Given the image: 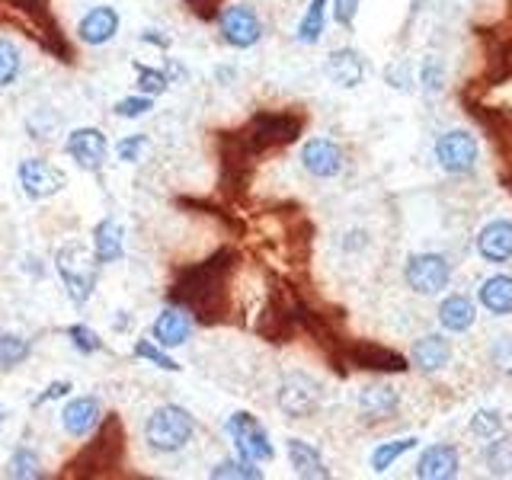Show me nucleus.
<instances>
[{
	"instance_id": "1",
	"label": "nucleus",
	"mask_w": 512,
	"mask_h": 480,
	"mask_svg": "<svg viewBox=\"0 0 512 480\" xmlns=\"http://www.w3.org/2000/svg\"><path fill=\"white\" fill-rule=\"evenodd\" d=\"M234 266L237 253L224 247L208 256V260L180 269L173 285L167 288L170 304L183 308L199 324H221L228 317V279Z\"/></svg>"
},
{
	"instance_id": "2",
	"label": "nucleus",
	"mask_w": 512,
	"mask_h": 480,
	"mask_svg": "<svg viewBox=\"0 0 512 480\" xmlns=\"http://www.w3.org/2000/svg\"><path fill=\"white\" fill-rule=\"evenodd\" d=\"M125 458V429L116 413H109L96 426V436L64 464V477H109L122 468Z\"/></svg>"
},
{
	"instance_id": "3",
	"label": "nucleus",
	"mask_w": 512,
	"mask_h": 480,
	"mask_svg": "<svg viewBox=\"0 0 512 480\" xmlns=\"http://www.w3.org/2000/svg\"><path fill=\"white\" fill-rule=\"evenodd\" d=\"M192 436H196V420H192V413L180 404L157 407L148 416V423H144V442H148V448L157 455L183 452L192 442Z\"/></svg>"
},
{
	"instance_id": "4",
	"label": "nucleus",
	"mask_w": 512,
	"mask_h": 480,
	"mask_svg": "<svg viewBox=\"0 0 512 480\" xmlns=\"http://www.w3.org/2000/svg\"><path fill=\"white\" fill-rule=\"evenodd\" d=\"M96 256L84 244V240H71V244L58 247L55 253V269L61 276V285L74 304H87V298L96 288Z\"/></svg>"
},
{
	"instance_id": "5",
	"label": "nucleus",
	"mask_w": 512,
	"mask_h": 480,
	"mask_svg": "<svg viewBox=\"0 0 512 480\" xmlns=\"http://www.w3.org/2000/svg\"><path fill=\"white\" fill-rule=\"evenodd\" d=\"M304 128V119L295 116V112H256V116L244 125L247 144L253 148V154L260 157L272 148H285L292 144Z\"/></svg>"
},
{
	"instance_id": "6",
	"label": "nucleus",
	"mask_w": 512,
	"mask_h": 480,
	"mask_svg": "<svg viewBox=\"0 0 512 480\" xmlns=\"http://www.w3.org/2000/svg\"><path fill=\"white\" fill-rule=\"evenodd\" d=\"M224 432H228L231 442L237 445V455L240 458L256 461V464L276 458V448H272V439H269L266 426L256 420L253 413H247V410L231 413L228 423H224Z\"/></svg>"
},
{
	"instance_id": "7",
	"label": "nucleus",
	"mask_w": 512,
	"mask_h": 480,
	"mask_svg": "<svg viewBox=\"0 0 512 480\" xmlns=\"http://www.w3.org/2000/svg\"><path fill=\"white\" fill-rule=\"evenodd\" d=\"M276 404L288 420H308V416H314L320 404H324V388H320V381H314L311 375L292 372L282 378Z\"/></svg>"
},
{
	"instance_id": "8",
	"label": "nucleus",
	"mask_w": 512,
	"mask_h": 480,
	"mask_svg": "<svg viewBox=\"0 0 512 480\" xmlns=\"http://www.w3.org/2000/svg\"><path fill=\"white\" fill-rule=\"evenodd\" d=\"M333 359L359 368V372H384V375H400V372H407V368H410L407 356H400V352H394L388 346L365 343V340L340 346L333 352Z\"/></svg>"
},
{
	"instance_id": "9",
	"label": "nucleus",
	"mask_w": 512,
	"mask_h": 480,
	"mask_svg": "<svg viewBox=\"0 0 512 480\" xmlns=\"http://www.w3.org/2000/svg\"><path fill=\"white\" fill-rule=\"evenodd\" d=\"M404 279L416 295H439L452 282V263L442 253H413L404 266Z\"/></svg>"
},
{
	"instance_id": "10",
	"label": "nucleus",
	"mask_w": 512,
	"mask_h": 480,
	"mask_svg": "<svg viewBox=\"0 0 512 480\" xmlns=\"http://www.w3.org/2000/svg\"><path fill=\"white\" fill-rule=\"evenodd\" d=\"M16 180H20V189L32 202H45L68 186V173L55 167L52 160L26 157V160H20V167H16Z\"/></svg>"
},
{
	"instance_id": "11",
	"label": "nucleus",
	"mask_w": 512,
	"mask_h": 480,
	"mask_svg": "<svg viewBox=\"0 0 512 480\" xmlns=\"http://www.w3.org/2000/svg\"><path fill=\"white\" fill-rule=\"evenodd\" d=\"M292 292H285V288H276V292L269 295L266 308L256 317V333L263 336L269 343H288L292 336L298 333V324H295V314H292Z\"/></svg>"
},
{
	"instance_id": "12",
	"label": "nucleus",
	"mask_w": 512,
	"mask_h": 480,
	"mask_svg": "<svg viewBox=\"0 0 512 480\" xmlns=\"http://www.w3.org/2000/svg\"><path fill=\"white\" fill-rule=\"evenodd\" d=\"M480 160V144L474 135L461 132V128H452V132H445L439 141H436V164L452 173V176H464L477 167Z\"/></svg>"
},
{
	"instance_id": "13",
	"label": "nucleus",
	"mask_w": 512,
	"mask_h": 480,
	"mask_svg": "<svg viewBox=\"0 0 512 480\" xmlns=\"http://www.w3.org/2000/svg\"><path fill=\"white\" fill-rule=\"evenodd\" d=\"M215 20H218V29H221V39L228 42L231 48H253L256 42L263 39V20L247 4L224 7V10H218Z\"/></svg>"
},
{
	"instance_id": "14",
	"label": "nucleus",
	"mask_w": 512,
	"mask_h": 480,
	"mask_svg": "<svg viewBox=\"0 0 512 480\" xmlns=\"http://www.w3.org/2000/svg\"><path fill=\"white\" fill-rule=\"evenodd\" d=\"M64 151H68V157L80 170L100 173L106 157H109V141L100 128L80 125V128H74V132H68V138H64Z\"/></svg>"
},
{
	"instance_id": "15",
	"label": "nucleus",
	"mask_w": 512,
	"mask_h": 480,
	"mask_svg": "<svg viewBox=\"0 0 512 480\" xmlns=\"http://www.w3.org/2000/svg\"><path fill=\"white\" fill-rule=\"evenodd\" d=\"M301 167L317 180H333L346 167V154L333 138H311L301 148Z\"/></svg>"
},
{
	"instance_id": "16",
	"label": "nucleus",
	"mask_w": 512,
	"mask_h": 480,
	"mask_svg": "<svg viewBox=\"0 0 512 480\" xmlns=\"http://www.w3.org/2000/svg\"><path fill=\"white\" fill-rule=\"evenodd\" d=\"M119 10L116 7H109V4H100V7H90L84 16H80V23H77V36L80 42H87V45H106L119 36Z\"/></svg>"
},
{
	"instance_id": "17",
	"label": "nucleus",
	"mask_w": 512,
	"mask_h": 480,
	"mask_svg": "<svg viewBox=\"0 0 512 480\" xmlns=\"http://www.w3.org/2000/svg\"><path fill=\"white\" fill-rule=\"evenodd\" d=\"M100 420H103V407H100V400H96V397H74L61 410V426L74 439L90 436V432L100 426Z\"/></svg>"
},
{
	"instance_id": "18",
	"label": "nucleus",
	"mask_w": 512,
	"mask_h": 480,
	"mask_svg": "<svg viewBox=\"0 0 512 480\" xmlns=\"http://www.w3.org/2000/svg\"><path fill=\"white\" fill-rule=\"evenodd\" d=\"M151 336H154V343L164 346V349L186 346L189 336H192V317L183 308L170 304V308H164V311L157 314L154 327H151Z\"/></svg>"
},
{
	"instance_id": "19",
	"label": "nucleus",
	"mask_w": 512,
	"mask_h": 480,
	"mask_svg": "<svg viewBox=\"0 0 512 480\" xmlns=\"http://www.w3.org/2000/svg\"><path fill=\"white\" fill-rule=\"evenodd\" d=\"M477 253L487 263H509L512 260V221L496 218L487 221L477 234Z\"/></svg>"
},
{
	"instance_id": "20",
	"label": "nucleus",
	"mask_w": 512,
	"mask_h": 480,
	"mask_svg": "<svg viewBox=\"0 0 512 480\" xmlns=\"http://www.w3.org/2000/svg\"><path fill=\"white\" fill-rule=\"evenodd\" d=\"M324 71L336 87L352 90L365 80V58L356 52V48H333V52L327 55Z\"/></svg>"
},
{
	"instance_id": "21",
	"label": "nucleus",
	"mask_w": 512,
	"mask_h": 480,
	"mask_svg": "<svg viewBox=\"0 0 512 480\" xmlns=\"http://www.w3.org/2000/svg\"><path fill=\"white\" fill-rule=\"evenodd\" d=\"M452 356H455V349L442 333H426L410 349V362L420 368V372H442V368L452 362Z\"/></svg>"
},
{
	"instance_id": "22",
	"label": "nucleus",
	"mask_w": 512,
	"mask_h": 480,
	"mask_svg": "<svg viewBox=\"0 0 512 480\" xmlns=\"http://www.w3.org/2000/svg\"><path fill=\"white\" fill-rule=\"evenodd\" d=\"M461 471V458L455 445H429L416 461V477L420 480H448Z\"/></svg>"
},
{
	"instance_id": "23",
	"label": "nucleus",
	"mask_w": 512,
	"mask_h": 480,
	"mask_svg": "<svg viewBox=\"0 0 512 480\" xmlns=\"http://www.w3.org/2000/svg\"><path fill=\"white\" fill-rule=\"evenodd\" d=\"M93 256L100 266H109V263H119L122 253H125V228L116 221V218H103L96 221L93 228Z\"/></svg>"
},
{
	"instance_id": "24",
	"label": "nucleus",
	"mask_w": 512,
	"mask_h": 480,
	"mask_svg": "<svg viewBox=\"0 0 512 480\" xmlns=\"http://www.w3.org/2000/svg\"><path fill=\"white\" fill-rule=\"evenodd\" d=\"M285 452H288V461H292V468H295L298 477H308V480H327L330 477V468H327L324 455H320L311 442L288 439L285 442Z\"/></svg>"
},
{
	"instance_id": "25",
	"label": "nucleus",
	"mask_w": 512,
	"mask_h": 480,
	"mask_svg": "<svg viewBox=\"0 0 512 480\" xmlns=\"http://www.w3.org/2000/svg\"><path fill=\"white\" fill-rule=\"evenodd\" d=\"M477 320V308L471 298L464 295H448L442 304H439V324L448 330V333H468Z\"/></svg>"
},
{
	"instance_id": "26",
	"label": "nucleus",
	"mask_w": 512,
	"mask_h": 480,
	"mask_svg": "<svg viewBox=\"0 0 512 480\" xmlns=\"http://www.w3.org/2000/svg\"><path fill=\"white\" fill-rule=\"evenodd\" d=\"M400 407V397L388 384H372L359 394V410L365 413V420H388Z\"/></svg>"
},
{
	"instance_id": "27",
	"label": "nucleus",
	"mask_w": 512,
	"mask_h": 480,
	"mask_svg": "<svg viewBox=\"0 0 512 480\" xmlns=\"http://www.w3.org/2000/svg\"><path fill=\"white\" fill-rule=\"evenodd\" d=\"M477 301L496 317L512 314V276H490L480 282L477 288Z\"/></svg>"
},
{
	"instance_id": "28",
	"label": "nucleus",
	"mask_w": 512,
	"mask_h": 480,
	"mask_svg": "<svg viewBox=\"0 0 512 480\" xmlns=\"http://www.w3.org/2000/svg\"><path fill=\"white\" fill-rule=\"evenodd\" d=\"M416 436H410V439H394V442H384V445H378L375 452H372V458H368V464H372V471L375 474H384L388 468H394V461H400L407 452H413L416 448Z\"/></svg>"
},
{
	"instance_id": "29",
	"label": "nucleus",
	"mask_w": 512,
	"mask_h": 480,
	"mask_svg": "<svg viewBox=\"0 0 512 480\" xmlns=\"http://www.w3.org/2000/svg\"><path fill=\"white\" fill-rule=\"evenodd\" d=\"M324 26H327V0H311L308 13H304L298 23V42H304V45L320 42Z\"/></svg>"
},
{
	"instance_id": "30",
	"label": "nucleus",
	"mask_w": 512,
	"mask_h": 480,
	"mask_svg": "<svg viewBox=\"0 0 512 480\" xmlns=\"http://www.w3.org/2000/svg\"><path fill=\"white\" fill-rule=\"evenodd\" d=\"M32 352V343L20 333H0V368L10 372V368H20Z\"/></svg>"
},
{
	"instance_id": "31",
	"label": "nucleus",
	"mask_w": 512,
	"mask_h": 480,
	"mask_svg": "<svg viewBox=\"0 0 512 480\" xmlns=\"http://www.w3.org/2000/svg\"><path fill=\"white\" fill-rule=\"evenodd\" d=\"M7 477H16V480H39L45 477L42 471V458L32 452V448H16L7 461Z\"/></svg>"
},
{
	"instance_id": "32",
	"label": "nucleus",
	"mask_w": 512,
	"mask_h": 480,
	"mask_svg": "<svg viewBox=\"0 0 512 480\" xmlns=\"http://www.w3.org/2000/svg\"><path fill=\"white\" fill-rule=\"evenodd\" d=\"M132 352H135V359L151 362L154 368H160V372H183V365L176 362L164 346H157L154 340H135Z\"/></svg>"
},
{
	"instance_id": "33",
	"label": "nucleus",
	"mask_w": 512,
	"mask_h": 480,
	"mask_svg": "<svg viewBox=\"0 0 512 480\" xmlns=\"http://www.w3.org/2000/svg\"><path fill=\"white\" fill-rule=\"evenodd\" d=\"M20 71H23L20 48H16L10 39H0V90H7L10 84H16Z\"/></svg>"
},
{
	"instance_id": "34",
	"label": "nucleus",
	"mask_w": 512,
	"mask_h": 480,
	"mask_svg": "<svg viewBox=\"0 0 512 480\" xmlns=\"http://www.w3.org/2000/svg\"><path fill=\"white\" fill-rule=\"evenodd\" d=\"M135 77H138V93L144 96H160L167 87H170V77L167 71H160V68H151V64H141L135 61Z\"/></svg>"
},
{
	"instance_id": "35",
	"label": "nucleus",
	"mask_w": 512,
	"mask_h": 480,
	"mask_svg": "<svg viewBox=\"0 0 512 480\" xmlns=\"http://www.w3.org/2000/svg\"><path fill=\"white\" fill-rule=\"evenodd\" d=\"M484 458L493 474H512V439H500V436L487 439Z\"/></svg>"
},
{
	"instance_id": "36",
	"label": "nucleus",
	"mask_w": 512,
	"mask_h": 480,
	"mask_svg": "<svg viewBox=\"0 0 512 480\" xmlns=\"http://www.w3.org/2000/svg\"><path fill=\"white\" fill-rule=\"evenodd\" d=\"M212 477H234V480H263V471L256 468V461L247 458H228V461H218L212 468Z\"/></svg>"
},
{
	"instance_id": "37",
	"label": "nucleus",
	"mask_w": 512,
	"mask_h": 480,
	"mask_svg": "<svg viewBox=\"0 0 512 480\" xmlns=\"http://www.w3.org/2000/svg\"><path fill=\"white\" fill-rule=\"evenodd\" d=\"M64 333H68L71 346H74L77 352H84V356H93V352H103V349H106L103 340H100V333L90 330L87 324H71Z\"/></svg>"
},
{
	"instance_id": "38",
	"label": "nucleus",
	"mask_w": 512,
	"mask_h": 480,
	"mask_svg": "<svg viewBox=\"0 0 512 480\" xmlns=\"http://www.w3.org/2000/svg\"><path fill=\"white\" fill-rule=\"evenodd\" d=\"M471 432L477 439H493L503 432V416L500 410H477L474 420H471Z\"/></svg>"
},
{
	"instance_id": "39",
	"label": "nucleus",
	"mask_w": 512,
	"mask_h": 480,
	"mask_svg": "<svg viewBox=\"0 0 512 480\" xmlns=\"http://www.w3.org/2000/svg\"><path fill=\"white\" fill-rule=\"evenodd\" d=\"M154 109V96H125V100L116 103V116L119 119H141V116H148V112Z\"/></svg>"
},
{
	"instance_id": "40",
	"label": "nucleus",
	"mask_w": 512,
	"mask_h": 480,
	"mask_svg": "<svg viewBox=\"0 0 512 480\" xmlns=\"http://www.w3.org/2000/svg\"><path fill=\"white\" fill-rule=\"evenodd\" d=\"M144 148H148V135H141V132L138 135H128V138H122L116 144V157L125 160V164H138Z\"/></svg>"
},
{
	"instance_id": "41",
	"label": "nucleus",
	"mask_w": 512,
	"mask_h": 480,
	"mask_svg": "<svg viewBox=\"0 0 512 480\" xmlns=\"http://www.w3.org/2000/svg\"><path fill=\"white\" fill-rule=\"evenodd\" d=\"M442 87H445V64L436 61V58H429L423 64V90L429 96H436V93H442Z\"/></svg>"
},
{
	"instance_id": "42",
	"label": "nucleus",
	"mask_w": 512,
	"mask_h": 480,
	"mask_svg": "<svg viewBox=\"0 0 512 480\" xmlns=\"http://www.w3.org/2000/svg\"><path fill=\"white\" fill-rule=\"evenodd\" d=\"M490 359H493V365L500 368L503 375H512V333H503L500 340L493 343Z\"/></svg>"
},
{
	"instance_id": "43",
	"label": "nucleus",
	"mask_w": 512,
	"mask_h": 480,
	"mask_svg": "<svg viewBox=\"0 0 512 480\" xmlns=\"http://www.w3.org/2000/svg\"><path fill=\"white\" fill-rule=\"evenodd\" d=\"M362 0H333V20L340 23L343 29H349L356 23V13H359Z\"/></svg>"
},
{
	"instance_id": "44",
	"label": "nucleus",
	"mask_w": 512,
	"mask_h": 480,
	"mask_svg": "<svg viewBox=\"0 0 512 480\" xmlns=\"http://www.w3.org/2000/svg\"><path fill=\"white\" fill-rule=\"evenodd\" d=\"M71 391H74L71 381H52L39 397H32V407H42V404H48V400H61V397H68Z\"/></svg>"
},
{
	"instance_id": "45",
	"label": "nucleus",
	"mask_w": 512,
	"mask_h": 480,
	"mask_svg": "<svg viewBox=\"0 0 512 480\" xmlns=\"http://www.w3.org/2000/svg\"><path fill=\"white\" fill-rule=\"evenodd\" d=\"M189 13H196L199 20H215L221 10V0H183Z\"/></svg>"
},
{
	"instance_id": "46",
	"label": "nucleus",
	"mask_w": 512,
	"mask_h": 480,
	"mask_svg": "<svg viewBox=\"0 0 512 480\" xmlns=\"http://www.w3.org/2000/svg\"><path fill=\"white\" fill-rule=\"evenodd\" d=\"M384 77H388L391 80V87L394 90H410L413 84H410V64H404V61H400V64H391V68H388V74H384Z\"/></svg>"
},
{
	"instance_id": "47",
	"label": "nucleus",
	"mask_w": 512,
	"mask_h": 480,
	"mask_svg": "<svg viewBox=\"0 0 512 480\" xmlns=\"http://www.w3.org/2000/svg\"><path fill=\"white\" fill-rule=\"evenodd\" d=\"M141 42H151L157 48H170V39L167 36H160V29H144L141 32Z\"/></svg>"
},
{
	"instance_id": "48",
	"label": "nucleus",
	"mask_w": 512,
	"mask_h": 480,
	"mask_svg": "<svg viewBox=\"0 0 512 480\" xmlns=\"http://www.w3.org/2000/svg\"><path fill=\"white\" fill-rule=\"evenodd\" d=\"M128 324H132V320H128V314H125V311H122V317L112 320V327H116L119 333H125V330H128Z\"/></svg>"
},
{
	"instance_id": "49",
	"label": "nucleus",
	"mask_w": 512,
	"mask_h": 480,
	"mask_svg": "<svg viewBox=\"0 0 512 480\" xmlns=\"http://www.w3.org/2000/svg\"><path fill=\"white\" fill-rule=\"evenodd\" d=\"M4 420H7V410H4V404H0V429H4Z\"/></svg>"
}]
</instances>
